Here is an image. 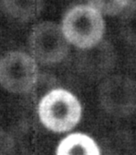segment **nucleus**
<instances>
[{"instance_id": "9", "label": "nucleus", "mask_w": 136, "mask_h": 155, "mask_svg": "<svg viewBox=\"0 0 136 155\" xmlns=\"http://www.w3.org/2000/svg\"><path fill=\"white\" fill-rule=\"evenodd\" d=\"M133 8L134 10L129 15L126 22H124L127 26L124 31L127 33V37L136 43V8L134 7Z\"/></svg>"}, {"instance_id": "1", "label": "nucleus", "mask_w": 136, "mask_h": 155, "mask_svg": "<svg viewBox=\"0 0 136 155\" xmlns=\"http://www.w3.org/2000/svg\"><path fill=\"white\" fill-rule=\"evenodd\" d=\"M62 30L73 45L86 49L100 42L105 31L102 14L91 6H76L64 16Z\"/></svg>"}, {"instance_id": "3", "label": "nucleus", "mask_w": 136, "mask_h": 155, "mask_svg": "<svg viewBox=\"0 0 136 155\" xmlns=\"http://www.w3.org/2000/svg\"><path fill=\"white\" fill-rule=\"evenodd\" d=\"M69 43L62 28L49 21L35 25L29 37V45L33 57L44 64L63 60L70 50Z\"/></svg>"}, {"instance_id": "4", "label": "nucleus", "mask_w": 136, "mask_h": 155, "mask_svg": "<svg viewBox=\"0 0 136 155\" xmlns=\"http://www.w3.org/2000/svg\"><path fill=\"white\" fill-rule=\"evenodd\" d=\"M38 68L32 57L11 51L0 58V84L11 92H25L37 81Z\"/></svg>"}, {"instance_id": "8", "label": "nucleus", "mask_w": 136, "mask_h": 155, "mask_svg": "<svg viewBox=\"0 0 136 155\" xmlns=\"http://www.w3.org/2000/svg\"><path fill=\"white\" fill-rule=\"evenodd\" d=\"M89 6L101 14L114 16L121 13L129 4L130 0H88Z\"/></svg>"}, {"instance_id": "6", "label": "nucleus", "mask_w": 136, "mask_h": 155, "mask_svg": "<svg viewBox=\"0 0 136 155\" xmlns=\"http://www.w3.org/2000/svg\"><path fill=\"white\" fill-rule=\"evenodd\" d=\"M56 155H100V151L98 146L89 136L74 133L60 142Z\"/></svg>"}, {"instance_id": "7", "label": "nucleus", "mask_w": 136, "mask_h": 155, "mask_svg": "<svg viewBox=\"0 0 136 155\" xmlns=\"http://www.w3.org/2000/svg\"><path fill=\"white\" fill-rule=\"evenodd\" d=\"M44 0H2L6 13L22 21H27L40 14Z\"/></svg>"}, {"instance_id": "5", "label": "nucleus", "mask_w": 136, "mask_h": 155, "mask_svg": "<svg viewBox=\"0 0 136 155\" xmlns=\"http://www.w3.org/2000/svg\"><path fill=\"white\" fill-rule=\"evenodd\" d=\"M100 99L108 113L128 114L136 107V84L123 77L111 78L103 84Z\"/></svg>"}, {"instance_id": "2", "label": "nucleus", "mask_w": 136, "mask_h": 155, "mask_svg": "<svg viewBox=\"0 0 136 155\" xmlns=\"http://www.w3.org/2000/svg\"><path fill=\"white\" fill-rule=\"evenodd\" d=\"M82 107L76 97L63 89L48 92L39 104L42 123L55 132L72 129L80 121Z\"/></svg>"}]
</instances>
